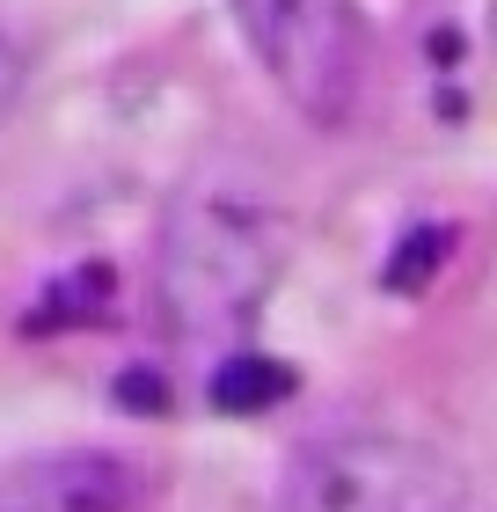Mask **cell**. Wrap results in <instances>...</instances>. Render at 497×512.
Listing matches in <instances>:
<instances>
[{"instance_id": "obj_1", "label": "cell", "mask_w": 497, "mask_h": 512, "mask_svg": "<svg viewBox=\"0 0 497 512\" xmlns=\"http://www.w3.org/2000/svg\"><path fill=\"white\" fill-rule=\"evenodd\" d=\"M286 271V205L271 198L264 176L205 161L183 176V191L161 213V256L154 293L169 330L183 337H227L264 308V293Z\"/></svg>"}, {"instance_id": "obj_2", "label": "cell", "mask_w": 497, "mask_h": 512, "mask_svg": "<svg viewBox=\"0 0 497 512\" xmlns=\"http://www.w3.org/2000/svg\"><path fill=\"white\" fill-rule=\"evenodd\" d=\"M278 512H468V476L432 439L337 432L286 461Z\"/></svg>"}, {"instance_id": "obj_3", "label": "cell", "mask_w": 497, "mask_h": 512, "mask_svg": "<svg viewBox=\"0 0 497 512\" xmlns=\"http://www.w3.org/2000/svg\"><path fill=\"white\" fill-rule=\"evenodd\" d=\"M249 52L264 59L271 88L307 125H344L366 81V15L359 0H234Z\"/></svg>"}, {"instance_id": "obj_4", "label": "cell", "mask_w": 497, "mask_h": 512, "mask_svg": "<svg viewBox=\"0 0 497 512\" xmlns=\"http://www.w3.org/2000/svg\"><path fill=\"white\" fill-rule=\"evenodd\" d=\"M15 512H139V469L103 447H66L22 469Z\"/></svg>"}, {"instance_id": "obj_5", "label": "cell", "mask_w": 497, "mask_h": 512, "mask_svg": "<svg viewBox=\"0 0 497 512\" xmlns=\"http://www.w3.org/2000/svg\"><path fill=\"white\" fill-rule=\"evenodd\" d=\"M293 395V366L286 359H227L220 374H212V410H227V417H249V410H271V403H286Z\"/></svg>"}, {"instance_id": "obj_6", "label": "cell", "mask_w": 497, "mask_h": 512, "mask_svg": "<svg viewBox=\"0 0 497 512\" xmlns=\"http://www.w3.org/2000/svg\"><path fill=\"white\" fill-rule=\"evenodd\" d=\"M446 249H454V227H410V235L395 242V256L381 264V286L388 293H424L432 271L446 264Z\"/></svg>"}, {"instance_id": "obj_7", "label": "cell", "mask_w": 497, "mask_h": 512, "mask_svg": "<svg viewBox=\"0 0 497 512\" xmlns=\"http://www.w3.org/2000/svg\"><path fill=\"white\" fill-rule=\"evenodd\" d=\"M110 300V264H74L66 278H52V293H44V330H66V322H96Z\"/></svg>"}, {"instance_id": "obj_8", "label": "cell", "mask_w": 497, "mask_h": 512, "mask_svg": "<svg viewBox=\"0 0 497 512\" xmlns=\"http://www.w3.org/2000/svg\"><path fill=\"white\" fill-rule=\"evenodd\" d=\"M117 403H125V410H169V381H161V374H147V366H132V374H117Z\"/></svg>"}, {"instance_id": "obj_9", "label": "cell", "mask_w": 497, "mask_h": 512, "mask_svg": "<svg viewBox=\"0 0 497 512\" xmlns=\"http://www.w3.org/2000/svg\"><path fill=\"white\" fill-rule=\"evenodd\" d=\"M15 96H22V52H15L8 37H0V118L15 110Z\"/></svg>"}]
</instances>
